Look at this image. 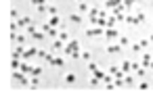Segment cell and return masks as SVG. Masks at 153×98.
<instances>
[{
	"instance_id": "obj_10",
	"label": "cell",
	"mask_w": 153,
	"mask_h": 98,
	"mask_svg": "<svg viewBox=\"0 0 153 98\" xmlns=\"http://www.w3.org/2000/svg\"><path fill=\"white\" fill-rule=\"evenodd\" d=\"M120 69H122L124 73H130V71H132V63H130V61H122Z\"/></svg>"
},
{
	"instance_id": "obj_12",
	"label": "cell",
	"mask_w": 153,
	"mask_h": 98,
	"mask_svg": "<svg viewBox=\"0 0 153 98\" xmlns=\"http://www.w3.org/2000/svg\"><path fill=\"white\" fill-rule=\"evenodd\" d=\"M63 48H65V42H61V40H55L51 50H63Z\"/></svg>"
},
{
	"instance_id": "obj_40",
	"label": "cell",
	"mask_w": 153,
	"mask_h": 98,
	"mask_svg": "<svg viewBox=\"0 0 153 98\" xmlns=\"http://www.w3.org/2000/svg\"><path fill=\"white\" fill-rule=\"evenodd\" d=\"M149 42H151V44H153V34H151V36H149Z\"/></svg>"
},
{
	"instance_id": "obj_8",
	"label": "cell",
	"mask_w": 153,
	"mask_h": 98,
	"mask_svg": "<svg viewBox=\"0 0 153 98\" xmlns=\"http://www.w3.org/2000/svg\"><path fill=\"white\" fill-rule=\"evenodd\" d=\"M69 21L76 23V25H80V23H82V13H71L69 15Z\"/></svg>"
},
{
	"instance_id": "obj_20",
	"label": "cell",
	"mask_w": 153,
	"mask_h": 98,
	"mask_svg": "<svg viewBox=\"0 0 153 98\" xmlns=\"http://www.w3.org/2000/svg\"><path fill=\"white\" fill-rule=\"evenodd\" d=\"M30 86H32V88H38V86H40V77H38V75H32V79H30Z\"/></svg>"
},
{
	"instance_id": "obj_32",
	"label": "cell",
	"mask_w": 153,
	"mask_h": 98,
	"mask_svg": "<svg viewBox=\"0 0 153 98\" xmlns=\"http://www.w3.org/2000/svg\"><path fill=\"white\" fill-rule=\"evenodd\" d=\"M99 84H101V79H99V77H95V75H92V79H90V86H92V88H97V86H99Z\"/></svg>"
},
{
	"instance_id": "obj_33",
	"label": "cell",
	"mask_w": 153,
	"mask_h": 98,
	"mask_svg": "<svg viewBox=\"0 0 153 98\" xmlns=\"http://www.w3.org/2000/svg\"><path fill=\"white\" fill-rule=\"evenodd\" d=\"M118 71H120V67H118V65H111V67H109V73H111V75H115Z\"/></svg>"
},
{
	"instance_id": "obj_14",
	"label": "cell",
	"mask_w": 153,
	"mask_h": 98,
	"mask_svg": "<svg viewBox=\"0 0 153 98\" xmlns=\"http://www.w3.org/2000/svg\"><path fill=\"white\" fill-rule=\"evenodd\" d=\"M145 21H147V15H145V11H139V13H136V23L141 25V23H145Z\"/></svg>"
},
{
	"instance_id": "obj_25",
	"label": "cell",
	"mask_w": 153,
	"mask_h": 98,
	"mask_svg": "<svg viewBox=\"0 0 153 98\" xmlns=\"http://www.w3.org/2000/svg\"><path fill=\"white\" fill-rule=\"evenodd\" d=\"M30 75H42V67H32V73H30Z\"/></svg>"
},
{
	"instance_id": "obj_18",
	"label": "cell",
	"mask_w": 153,
	"mask_h": 98,
	"mask_svg": "<svg viewBox=\"0 0 153 98\" xmlns=\"http://www.w3.org/2000/svg\"><path fill=\"white\" fill-rule=\"evenodd\" d=\"M86 69H88L90 73H95V71L99 69V63H95V61H90V63H86Z\"/></svg>"
},
{
	"instance_id": "obj_7",
	"label": "cell",
	"mask_w": 153,
	"mask_h": 98,
	"mask_svg": "<svg viewBox=\"0 0 153 98\" xmlns=\"http://www.w3.org/2000/svg\"><path fill=\"white\" fill-rule=\"evenodd\" d=\"M120 4H124V0H105V6L107 9H115Z\"/></svg>"
},
{
	"instance_id": "obj_16",
	"label": "cell",
	"mask_w": 153,
	"mask_h": 98,
	"mask_svg": "<svg viewBox=\"0 0 153 98\" xmlns=\"http://www.w3.org/2000/svg\"><path fill=\"white\" fill-rule=\"evenodd\" d=\"M88 11H90V9L86 6V2H78V13H82V15L86 13V15H88Z\"/></svg>"
},
{
	"instance_id": "obj_4",
	"label": "cell",
	"mask_w": 153,
	"mask_h": 98,
	"mask_svg": "<svg viewBox=\"0 0 153 98\" xmlns=\"http://www.w3.org/2000/svg\"><path fill=\"white\" fill-rule=\"evenodd\" d=\"M105 38L111 40V42H115V40L120 38V31H118L115 27H107V29H105Z\"/></svg>"
},
{
	"instance_id": "obj_38",
	"label": "cell",
	"mask_w": 153,
	"mask_h": 98,
	"mask_svg": "<svg viewBox=\"0 0 153 98\" xmlns=\"http://www.w3.org/2000/svg\"><path fill=\"white\" fill-rule=\"evenodd\" d=\"M139 88H141V90H149V84H147V82H141Z\"/></svg>"
},
{
	"instance_id": "obj_13",
	"label": "cell",
	"mask_w": 153,
	"mask_h": 98,
	"mask_svg": "<svg viewBox=\"0 0 153 98\" xmlns=\"http://www.w3.org/2000/svg\"><path fill=\"white\" fill-rule=\"evenodd\" d=\"M76 82H78L76 73H67V75H65V84H76Z\"/></svg>"
},
{
	"instance_id": "obj_11",
	"label": "cell",
	"mask_w": 153,
	"mask_h": 98,
	"mask_svg": "<svg viewBox=\"0 0 153 98\" xmlns=\"http://www.w3.org/2000/svg\"><path fill=\"white\" fill-rule=\"evenodd\" d=\"M149 65H151V54L145 52L143 54V61H141V67H149Z\"/></svg>"
},
{
	"instance_id": "obj_27",
	"label": "cell",
	"mask_w": 153,
	"mask_h": 98,
	"mask_svg": "<svg viewBox=\"0 0 153 98\" xmlns=\"http://www.w3.org/2000/svg\"><path fill=\"white\" fill-rule=\"evenodd\" d=\"M132 84H134V77H132V75L124 77V86H132Z\"/></svg>"
},
{
	"instance_id": "obj_15",
	"label": "cell",
	"mask_w": 153,
	"mask_h": 98,
	"mask_svg": "<svg viewBox=\"0 0 153 98\" xmlns=\"http://www.w3.org/2000/svg\"><path fill=\"white\" fill-rule=\"evenodd\" d=\"M59 40H61V42H65V44H67V42H69V34L65 31V29H61V31H59Z\"/></svg>"
},
{
	"instance_id": "obj_30",
	"label": "cell",
	"mask_w": 153,
	"mask_h": 98,
	"mask_svg": "<svg viewBox=\"0 0 153 98\" xmlns=\"http://www.w3.org/2000/svg\"><path fill=\"white\" fill-rule=\"evenodd\" d=\"M25 40H27V38H25L23 34H19V36H17V44H21V46L25 44Z\"/></svg>"
},
{
	"instance_id": "obj_1",
	"label": "cell",
	"mask_w": 153,
	"mask_h": 98,
	"mask_svg": "<svg viewBox=\"0 0 153 98\" xmlns=\"http://www.w3.org/2000/svg\"><path fill=\"white\" fill-rule=\"evenodd\" d=\"M76 50H80V42H78V40H69L67 44H65V48H63L65 54H71V52H76Z\"/></svg>"
},
{
	"instance_id": "obj_26",
	"label": "cell",
	"mask_w": 153,
	"mask_h": 98,
	"mask_svg": "<svg viewBox=\"0 0 153 98\" xmlns=\"http://www.w3.org/2000/svg\"><path fill=\"white\" fill-rule=\"evenodd\" d=\"M46 13H48V15H51V17H53V15H57V13H59V11H57V6H55V4H51V6H48V9H46Z\"/></svg>"
},
{
	"instance_id": "obj_28",
	"label": "cell",
	"mask_w": 153,
	"mask_h": 98,
	"mask_svg": "<svg viewBox=\"0 0 153 98\" xmlns=\"http://www.w3.org/2000/svg\"><path fill=\"white\" fill-rule=\"evenodd\" d=\"M134 2H136V0H124V6H126V11H128V9H132V6H134Z\"/></svg>"
},
{
	"instance_id": "obj_19",
	"label": "cell",
	"mask_w": 153,
	"mask_h": 98,
	"mask_svg": "<svg viewBox=\"0 0 153 98\" xmlns=\"http://www.w3.org/2000/svg\"><path fill=\"white\" fill-rule=\"evenodd\" d=\"M19 69H21V71H23V73H27V75H30V73H32V65H27L25 61H23V63H21V67H19Z\"/></svg>"
},
{
	"instance_id": "obj_34",
	"label": "cell",
	"mask_w": 153,
	"mask_h": 98,
	"mask_svg": "<svg viewBox=\"0 0 153 98\" xmlns=\"http://www.w3.org/2000/svg\"><path fill=\"white\" fill-rule=\"evenodd\" d=\"M34 6H40V4H46V0H30Z\"/></svg>"
},
{
	"instance_id": "obj_36",
	"label": "cell",
	"mask_w": 153,
	"mask_h": 98,
	"mask_svg": "<svg viewBox=\"0 0 153 98\" xmlns=\"http://www.w3.org/2000/svg\"><path fill=\"white\" fill-rule=\"evenodd\" d=\"M136 75H139V77H141V79H143V77H145V69H143V67H139V69H136Z\"/></svg>"
},
{
	"instance_id": "obj_21",
	"label": "cell",
	"mask_w": 153,
	"mask_h": 98,
	"mask_svg": "<svg viewBox=\"0 0 153 98\" xmlns=\"http://www.w3.org/2000/svg\"><path fill=\"white\" fill-rule=\"evenodd\" d=\"M115 23H118V19H115V15H113V17L107 19V27H115ZM107 27H105V29H107Z\"/></svg>"
},
{
	"instance_id": "obj_17",
	"label": "cell",
	"mask_w": 153,
	"mask_h": 98,
	"mask_svg": "<svg viewBox=\"0 0 153 98\" xmlns=\"http://www.w3.org/2000/svg\"><path fill=\"white\" fill-rule=\"evenodd\" d=\"M126 23L128 25H139L136 23V15H126Z\"/></svg>"
},
{
	"instance_id": "obj_23",
	"label": "cell",
	"mask_w": 153,
	"mask_h": 98,
	"mask_svg": "<svg viewBox=\"0 0 153 98\" xmlns=\"http://www.w3.org/2000/svg\"><path fill=\"white\" fill-rule=\"evenodd\" d=\"M130 48H132L134 52H141V50H143V46H141V42H134V44H130Z\"/></svg>"
},
{
	"instance_id": "obj_22",
	"label": "cell",
	"mask_w": 153,
	"mask_h": 98,
	"mask_svg": "<svg viewBox=\"0 0 153 98\" xmlns=\"http://www.w3.org/2000/svg\"><path fill=\"white\" fill-rule=\"evenodd\" d=\"M118 42H120V44H122L124 48H126V46H130V40H128L126 36H120V38H118Z\"/></svg>"
},
{
	"instance_id": "obj_2",
	"label": "cell",
	"mask_w": 153,
	"mask_h": 98,
	"mask_svg": "<svg viewBox=\"0 0 153 98\" xmlns=\"http://www.w3.org/2000/svg\"><path fill=\"white\" fill-rule=\"evenodd\" d=\"M105 50H107V54H118V52H122V50H124V46H122L120 42H113V44H109Z\"/></svg>"
},
{
	"instance_id": "obj_9",
	"label": "cell",
	"mask_w": 153,
	"mask_h": 98,
	"mask_svg": "<svg viewBox=\"0 0 153 98\" xmlns=\"http://www.w3.org/2000/svg\"><path fill=\"white\" fill-rule=\"evenodd\" d=\"M44 36H46L44 31H38V29H36V31H34V34H32L30 38H32L34 42H40V40H44Z\"/></svg>"
},
{
	"instance_id": "obj_37",
	"label": "cell",
	"mask_w": 153,
	"mask_h": 98,
	"mask_svg": "<svg viewBox=\"0 0 153 98\" xmlns=\"http://www.w3.org/2000/svg\"><path fill=\"white\" fill-rule=\"evenodd\" d=\"M141 46H143V48H149L151 42H149V40H141Z\"/></svg>"
},
{
	"instance_id": "obj_3",
	"label": "cell",
	"mask_w": 153,
	"mask_h": 98,
	"mask_svg": "<svg viewBox=\"0 0 153 98\" xmlns=\"http://www.w3.org/2000/svg\"><path fill=\"white\" fill-rule=\"evenodd\" d=\"M105 34V29L103 27H88V29H86V36H88V38H99V36H103Z\"/></svg>"
},
{
	"instance_id": "obj_6",
	"label": "cell",
	"mask_w": 153,
	"mask_h": 98,
	"mask_svg": "<svg viewBox=\"0 0 153 98\" xmlns=\"http://www.w3.org/2000/svg\"><path fill=\"white\" fill-rule=\"evenodd\" d=\"M48 23H51L53 27H59V29H63V21H61V17H57V15L48 17Z\"/></svg>"
},
{
	"instance_id": "obj_39",
	"label": "cell",
	"mask_w": 153,
	"mask_h": 98,
	"mask_svg": "<svg viewBox=\"0 0 153 98\" xmlns=\"http://www.w3.org/2000/svg\"><path fill=\"white\" fill-rule=\"evenodd\" d=\"M46 9H48L46 4H40V6H38V13H46Z\"/></svg>"
},
{
	"instance_id": "obj_29",
	"label": "cell",
	"mask_w": 153,
	"mask_h": 98,
	"mask_svg": "<svg viewBox=\"0 0 153 98\" xmlns=\"http://www.w3.org/2000/svg\"><path fill=\"white\" fill-rule=\"evenodd\" d=\"M9 15H11V19H13V21H17V19H19V13H17V9H11V13H9Z\"/></svg>"
},
{
	"instance_id": "obj_24",
	"label": "cell",
	"mask_w": 153,
	"mask_h": 98,
	"mask_svg": "<svg viewBox=\"0 0 153 98\" xmlns=\"http://www.w3.org/2000/svg\"><path fill=\"white\" fill-rule=\"evenodd\" d=\"M82 59H84L86 63H90V61H92V54H90L88 50H84V52H82Z\"/></svg>"
},
{
	"instance_id": "obj_31",
	"label": "cell",
	"mask_w": 153,
	"mask_h": 98,
	"mask_svg": "<svg viewBox=\"0 0 153 98\" xmlns=\"http://www.w3.org/2000/svg\"><path fill=\"white\" fill-rule=\"evenodd\" d=\"M92 75H95V77H99V79H103V75H105V71H103V69H97V71L92 73Z\"/></svg>"
},
{
	"instance_id": "obj_41",
	"label": "cell",
	"mask_w": 153,
	"mask_h": 98,
	"mask_svg": "<svg viewBox=\"0 0 153 98\" xmlns=\"http://www.w3.org/2000/svg\"><path fill=\"white\" fill-rule=\"evenodd\" d=\"M149 67H151V69H153V61H151V65H149Z\"/></svg>"
},
{
	"instance_id": "obj_35",
	"label": "cell",
	"mask_w": 153,
	"mask_h": 98,
	"mask_svg": "<svg viewBox=\"0 0 153 98\" xmlns=\"http://www.w3.org/2000/svg\"><path fill=\"white\" fill-rule=\"evenodd\" d=\"M46 57H48L46 50H40V52H38V59H44V61H46Z\"/></svg>"
},
{
	"instance_id": "obj_5",
	"label": "cell",
	"mask_w": 153,
	"mask_h": 98,
	"mask_svg": "<svg viewBox=\"0 0 153 98\" xmlns=\"http://www.w3.org/2000/svg\"><path fill=\"white\" fill-rule=\"evenodd\" d=\"M38 52H40V48H36V46H32V48H27V50L23 52V59H25V61H30V59H34V57H38Z\"/></svg>"
}]
</instances>
